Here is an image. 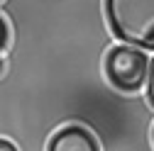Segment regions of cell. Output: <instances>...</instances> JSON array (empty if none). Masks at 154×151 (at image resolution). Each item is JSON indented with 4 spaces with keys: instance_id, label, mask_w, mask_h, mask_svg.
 I'll use <instances>...</instances> for the list:
<instances>
[{
    "instance_id": "1",
    "label": "cell",
    "mask_w": 154,
    "mask_h": 151,
    "mask_svg": "<svg viewBox=\"0 0 154 151\" xmlns=\"http://www.w3.org/2000/svg\"><path fill=\"white\" fill-rule=\"evenodd\" d=\"M112 37L125 46L154 51V0H108L103 3Z\"/></svg>"
},
{
    "instance_id": "2",
    "label": "cell",
    "mask_w": 154,
    "mask_h": 151,
    "mask_svg": "<svg viewBox=\"0 0 154 151\" xmlns=\"http://www.w3.org/2000/svg\"><path fill=\"white\" fill-rule=\"evenodd\" d=\"M147 71H149V54L140 49L112 44L105 51L103 59L105 81L112 85V90L122 93V95H137L147 85Z\"/></svg>"
},
{
    "instance_id": "3",
    "label": "cell",
    "mask_w": 154,
    "mask_h": 151,
    "mask_svg": "<svg viewBox=\"0 0 154 151\" xmlns=\"http://www.w3.org/2000/svg\"><path fill=\"white\" fill-rule=\"evenodd\" d=\"M47 151H100V139L91 127L69 122L49 137Z\"/></svg>"
},
{
    "instance_id": "4",
    "label": "cell",
    "mask_w": 154,
    "mask_h": 151,
    "mask_svg": "<svg viewBox=\"0 0 154 151\" xmlns=\"http://www.w3.org/2000/svg\"><path fill=\"white\" fill-rule=\"evenodd\" d=\"M144 100L154 112V56H149V71H147V85H144Z\"/></svg>"
},
{
    "instance_id": "5",
    "label": "cell",
    "mask_w": 154,
    "mask_h": 151,
    "mask_svg": "<svg viewBox=\"0 0 154 151\" xmlns=\"http://www.w3.org/2000/svg\"><path fill=\"white\" fill-rule=\"evenodd\" d=\"M8 42H10V29H8V22L3 20V15H0V51H5Z\"/></svg>"
},
{
    "instance_id": "6",
    "label": "cell",
    "mask_w": 154,
    "mask_h": 151,
    "mask_svg": "<svg viewBox=\"0 0 154 151\" xmlns=\"http://www.w3.org/2000/svg\"><path fill=\"white\" fill-rule=\"evenodd\" d=\"M0 151H17V146H15L12 141H8V139L0 137Z\"/></svg>"
},
{
    "instance_id": "7",
    "label": "cell",
    "mask_w": 154,
    "mask_h": 151,
    "mask_svg": "<svg viewBox=\"0 0 154 151\" xmlns=\"http://www.w3.org/2000/svg\"><path fill=\"white\" fill-rule=\"evenodd\" d=\"M3 71H5V59H0V76H3Z\"/></svg>"
},
{
    "instance_id": "8",
    "label": "cell",
    "mask_w": 154,
    "mask_h": 151,
    "mask_svg": "<svg viewBox=\"0 0 154 151\" xmlns=\"http://www.w3.org/2000/svg\"><path fill=\"white\" fill-rule=\"evenodd\" d=\"M152 146H154V124H152Z\"/></svg>"
}]
</instances>
